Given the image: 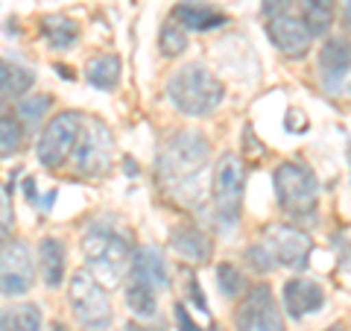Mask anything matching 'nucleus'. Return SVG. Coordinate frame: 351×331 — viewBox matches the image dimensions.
Segmentation results:
<instances>
[{"mask_svg": "<svg viewBox=\"0 0 351 331\" xmlns=\"http://www.w3.org/2000/svg\"><path fill=\"white\" fill-rule=\"evenodd\" d=\"M176 319H179V331H202V328L191 319V314L184 311V305H176Z\"/></svg>", "mask_w": 351, "mask_h": 331, "instance_id": "obj_32", "label": "nucleus"}, {"mask_svg": "<svg viewBox=\"0 0 351 331\" xmlns=\"http://www.w3.org/2000/svg\"><path fill=\"white\" fill-rule=\"evenodd\" d=\"M120 73H123L120 59L114 53H103V56L91 59V65L85 68V80L94 88H100V91H114L117 82H120Z\"/></svg>", "mask_w": 351, "mask_h": 331, "instance_id": "obj_21", "label": "nucleus"}, {"mask_svg": "<svg viewBox=\"0 0 351 331\" xmlns=\"http://www.w3.org/2000/svg\"><path fill=\"white\" fill-rule=\"evenodd\" d=\"M68 299H71V308H73V317L80 319L85 328L91 331H106L112 326V302L103 290V284L94 279L91 270H76L71 275V284H68Z\"/></svg>", "mask_w": 351, "mask_h": 331, "instance_id": "obj_6", "label": "nucleus"}, {"mask_svg": "<svg viewBox=\"0 0 351 331\" xmlns=\"http://www.w3.org/2000/svg\"><path fill=\"white\" fill-rule=\"evenodd\" d=\"M316 65H319V82L328 91H339L351 71V41L346 36H328Z\"/></svg>", "mask_w": 351, "mask_h": 331, "instance_id": "obj_13", "label": "nucleus"}, {"mask_svg": "<svg viewBox=\"0 0 351 331\" xmlns=\"http://www.w3.org/2000/svg\"><path fill=\"white\" fill-rule=\"evenodd\" d=\"M38 267L47 288H59L64 279V244L59 238H41L38 244Z\"/></svg>", "mask_w": 351, "mask_h": 331, "instance_id": "obj_18", "label": "nucleus"}, {"mask_svg": "<svg viewBox=\"0 0 351 331\" xmlns=\"http://www.w3.org/2000/svg\"><path fill=\"white\" fill-rule=\"evenodd\" d=\"M126 331H164V328H161V326L149 328V326H141V323H129V326H126Z\"/></svg>", "mask_w": 351, "mask_h": 331, "instance_id": "obj_35", "label": "nucleus"}, {"mask_svg": "<svg viewBox=\"0 0 351 331\" xmlns=\"http://www.w3.org/2000/svg\"><path fill=\"white\" fill-rule=\"evenodd\" d=\"M36 284V267L27 240L9 238L0 247V293L3 296H24Z\"/></svg>", "mask_w": 351, "mask_h": 331, "instance_id": "obj_11", "label": "nucleus"}, {"mask_svg": "<svg viewBox=\"0 0 351 331\" xmlns=\"http://www.w3.org/2000/svg\"><path fill=\"white\" fill-rule=\"evenodd\" d=\"M263 244H267L272 258H276V264H281V267L307 270V264H311L313 240L307 238L299 226L272 223V226L263 229Z\"/></svg>", "mask_w": 351, "mask_h": 331, "instance_id": "obj_12", "label": "nucleus"}, {"mask_svg": "<svg viewBox=\"0 0 351 331\" xmlns=\"http://www.w3.org/2000/svg\"><path fill=\"white\" fill-rule=\"evenodd\" d=\"M243 258L249 264V270H255L258 275H267V273L276 270V258H272V252L267 249V244H252L243 252Z\"/></svg>", "mask_w": 351, "mask_h": 331, "instance_id": "obj_29", "label": "nucleus"}, {"mask_svg": "<svg viewBox=\"0 0 351 331\" xmlns=\"http://www.w3.org/2000/svg\"><path fill=\"white\" fill-rule=\"evenodd\" d=\"M243 187H246L243 161L234 152H223L214 164V182H211L214 217L223 231L237 226L240 212H243Z\"/></svg>", "mask_w": 351, "mask_h": 331, "instance_id": "obj_5", "label": "nucleus"}, {"mask_svg": "<svg viewBox=\"0 0 351 331\" xmlns=\"http://www.w3.org/2000/svg\"><path fill=\"white\" fill-rule=\"evenodd\" d=\"M170 247L176 249V255H182L184 261H191V264L211 261V252H214L211 238H208L202 229H196V226H176L170 231Z\"/></svg>", "mask_w": 351, "mask_h": 331, "instance_id": "obj_16", "label": "nucleus"}, {"mask_svg": "<svg viewBox=\"0 0 351 331\" xmlns=\"http://www.w3.org/2000/svg\"><path fill=\"white\" fill-rule=\"evenodd\" d=\"M0 331H41V308L32 302L0 308Z\"/></svg>", "mask_w": 351, "mask_h": 331, "instance_id": "obj_20", "label": "nucleus"}, {"mask_svg": "<svg viewBox=\"0 0 351 331\" xmlns=\"http://www.w3.org/2000/svg\"><path fill=\"white\" fill-rule=\"evenodd\" d=\"M32 82H36V76H32L27 68L0 59V103L12 100V97H24L32 88Z\"/></svg>", "mask_w": 351, "mask_h": 331, "instance_id": "obj_22", "label": "nucleus"}, {"mask_svg": "<svg viewBox=\"0 0 351 331\" xmlns=\"http://www.w3.org/2000/svg\"><path fill=\"white\" fill-rule=\"evenodd\" d=\"M167 97L182 115L202 117V115H211L214 109L223 106L226 85L208 68H202L199 62H193V65L179 68L167 80Z\"/></svg>", "mask_w": 351, "mask_h": 331, "instance_id": "obj_3", "label": "nucleus"}, {"mask_svg": "<svg viewBox=\"0 0 351 331\" xmlns=\"http://www.w3.org/2000/svg\"><path fill=\"white\" fill-rule=\"evenodd\" d=\"M208 168V138L196 129H182L167 138L158 152L156 176L161 191L179 205H196Z\"/></svg>", "mask_w": 351, "mask_h": 331, "instance_id": "obj_1", "label": "nucleus"}, {"mask_svg": "<svg viewBox=\"0 0 351 331\" xmlns=\"http://www.w3.org/2000/svg\"><path fill=\"white\" fill-rule=\"evenodd\" d=\"M325 331H346L343 326H331V328H325Z\"/></svg>", "mask_w": 351, "mask_h": 331, "instance_id": "obj_36", "label": "nucleus"}, {"mask_svg": "<svg viewBox=\"0 0 351 331\" xmlns=\"http://www.w3.org/2000/svg\"><path fill=\"white\" fill-rule=\"evenodd\" d=\"M217 282H219V293H223L226 299H237V296L246 290V275L240 273V267H234V264H228V261H223L217 267Z\"/></svg>", "mask_w": 351, "mask_h": 331, "instance_id": "obj_28", "label": "nucleus"}, {"mask_svg": "<svg viewBox=\"0 0 351 331\" xmlns=\"http://www.w3.org/2000/svg\"><path fill=\"white\" fill-rule=\"evenodd\" d=\"M234 328L237 331H284L281 308L272 296L269 284H255L249 288L243 302L234 311Z\"/></svg>", "mask_w": 351, "mask_h": 331, "instance_id": "obj_10", "label": "nucleus"}, {"mask_svg": "<svg viewBox=\"0 0 351 331\" xmlns=\"http://www.w3.org/2000/svg\"><path fill=\"white\" fill-rule=\"evenodd\" d=\"M50 106H53V100L47 94H29V97H21V100H18L15 115L21 120V126H24L27 132H32L44 117H47Z\"/></svg>", "mask_w": 351, "mask_h": 331, "instance_id": "obj_25", "label": "nucleus"}, {"mask_svg": "<svg viewBox=\"0 0 351 331\" xmlns=\"http://www.w3.org/2000/svg\"><path fill=\"white\" fill-rule=\"evenodd\" d=\"M276 196L278 205L295 220H311L319 208V179L302 161H281L276 168Z\"/></svg>", "mask_w": 351, "mask_h": 331, "instance_id": "obj_4", "label": "nucleus"}, {"mask_svg": "<svg viewBox=\"0 0 351 331\" xmlns=\"http://www.w3.org/2000/svg\"><path fill=\"white\" fill-rule=\"evenodd\" d=\"M41 36L47 38L53 50H68L80 38V24L64 15H44L41 18Z\"/></svg>", "mask_w": 351, "mask_h": 331, "instance_id": "obj_19", "label": "nucleus"}, {"mask_svg": "<svg viewBox=\"0 0 351 331\" xmlns=\"http://www.w3.org/2000/svg\"><path fill=\"white\" fill-rule=\"evenodd\" d=\"M80 129H82V115L76 112H59L53 120H47V126H44L38 138V161L44 168H62L73 156Z\"/></svg>", "mask_w": 351, "mask_h": 331, "instance_id": "obj_9", "label": "nucleus"}, {"mask_svg": "<svg viewBox=\"0 0 351 331\" xmlns=\"http://www.w3.org/2000/svg\"><path fill=\"white\" fill-rule=\"evenodd\" d=\"M15 226V212H12V196H9V187H0V247L9 240Z\"/></svg>", "mask_w": 351, "mask_h": 331, "instance_id": "obj_30", "label": "nucleus"}, {"mask_svg": "<svg viewBox=\"0 0 351 331\" xmlns=\"http://www.w3.org/2000/svg\"><path fill=\"white\" fill-rule=\"evenodd\" d=\"M299 3H302V15L307 21V27H311L313 38L328 36L334 27V12H337L334 0H299Z\"/></svg>", "mask_w": 351, "mask_h": 331, "instance_id": "obj_23", "label": "nucleus"}, {"mask_svg": "<svg viewBox=\"0 0 351 331\" xmlns=\"http://www.w3.org/2000/svg\"><path fill=\"white\" fill-rule=\"evenodd\" d=\"M21 141H24V126L15 112L0 103V156H15L21 150Z\"/></svg>", "mask_w": 351, "mask_h": 331, "instance_id": "obj_26", "label": "nucleus"}, {"mask_svg": "<svg viewBox=\"0 0 351 331\" xmlns=\"http://www.w3.org/2000/svg\"><path fill=\"white\" fill-rule=\"evenodd\" d=\"M82 255L91 275L106 288H117L123 284L129 264H132V252L126 238L108 223H91L82 235Z\"/></svg>", "mask_w": 351, "mask_h": 331, "instance_id": "obj_2", "label": "nucleus"}, {"mask_svg": "<svg viewBox=\"0 0 351 331\" xmlns=\"http://www.w3.org/2000/svg\"><path fill=\"white\" fill-rule=\"evenodd\" d=\"M24 187H27V200H29V203H36V196H38V191H36V182L27 179V182H24Z\"/></svg>", "mask_w": 351, "mask_h": 331, "instance_id": "obj_34", "label": "nucleus"}, {"mask_svg": "<svg viewBox=\"0 0 351 331\" xmlns=\"http://www.w3.org/2000/svg\"><path fill=\"white\" fill-rule=\"evenodd\" d=\"M281 296H284V308H287V314L293 319L311 317L316 311H322V305H325L322 284L313 279H287Z\"/></svg>", "mask_w": 351, "mask_h": 331, "instance_id": "obj_15", "label": "nucleus"}, {"mask_svg": "<svg viewBox=\"0 0 351 331\" xmlns=\"http://www.w3.org/2000/svg\"><path fill=\"white\" fill-rule=\"evenodd\" d=\"M112 152H114V138L108 126L97 117H82L80 141L73 150V168L80 176H103L112 168Z\"/></svg>", "mask_w": 351, "mask_h": 331, "instance_id": "obj_7", "label": "nucleus"}, {"mask_svg": "<svg viewBox=\"0 0 351 331\" xmlns=\"http://www.w3.org/2000/svg\"><path fill=\"white\" fill-rule=\"evenodd\" d=\"M295 3H299V0H263L261 12H263V18H269L276 12H284V9H293Z\"/></svg>", "mask_w": 351, "mask_h": 331, "instance_id": "obj_31", "label": "nucleus"}, {"mask_svg": "<svg viewBox=\"0 0 351 331\" xmlns=\"http://www.w3.org/2000/svg\"><path fill=\"white\" fill-rule=\"evenodd\" d=\"M267 21V38L272 41V47L278 53H284L287 59H304L307 50L313 44V32L307 27V21L302 15V6H293V9H284V12H276Z\"/></svg>", "mask_w": 351, "mask_h": 331, "instance_id": "obj_8", "label": "nucleus"}, {"mask_svg": "<svg viewBox=\"0 0 351 331\" xmlns=\"http://www.w3.org/2000/svg\"><path fill=\"white\" fill-rule=\"evenodd\" d=\"M129 279H135L141 284H147L152 290H167L170 288V273H167V261H164L158 247L141 244L132 249V264H129Z\"/></svg>", "mask_w": 351, "mask_h": 331, "instance_id": "obj_14", "label": "nucleus"}, {"mask_svg": "<svg viewBox=\"0 0 351 331\" xmlns=\"http://www.w3.org/2000/svg\"><path fill=\"white\" fill-rule=\"evenodd\" d=\"M158 50H161V56H167V59L182 56V53L188 50V32L176 24V21H167L158 36Z\"/></svg>", "mask_w": 351, "mask_h": 331, "instance_id": "obj_27", "label": "nucleus"}, {"mask_svg": "<svg viewBox=\"0 0 351 331\" xmlns=\"http://www.w3.org/2000/svg\"><path fill=\"white\" fill-rule=\"evenodd\" d=\"M337 9H339V21H343L346 32L351 36V0H337Z\"/></svg>", "mask_w": 351, "mask_h": 331, "instance_id": "obj_33", "label": "nucleus"}, {"mask_svg": "<svg viewBox=\"0 0 351 331\" xmlns=\"http://www.w3.org/2000/svg\"><path fill=\"white\" fill-rule=\"evenodd\" d=\"M126 305L138 319H152L156 311H158L156 290L147 288V284H141V282H135V279H129V284H126Z\"/></svg>", "mask_w": 351, "mask_h": 331, "instance_id": "obj_24", "label": "nucleus"}, {"mask_svg": "<svg viewBox=\"0 0 351 331\" xmlns=\"http://www.w3.org/2000/svg\"><path fill=\"white\" fill-rule=\"evenodd\" d=\"M170 21H176L182 30H196V32H211L217 27L226 24V15L219 12V9L208 6V3H176Z\"/></svg>", "mask_w": 351, "mask_h": 331, "instance_id": "obj_17", "label": "nucleus"}]
</instances>
